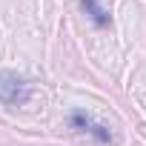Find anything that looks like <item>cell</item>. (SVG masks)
Masks as SVG:
<instances>
[{
	"mask_svg": "<svg viewBox=\"0 0 146 146\" xmlns=\"http://www.w3.org/2000/svg\"><path fill=\"white\" fill-rule=\"evenodd\" d=\"M0 100L6 106H23L29 100V83L17 72H0Z\"/></svg>",
	"mask_w": 146,
	"mask_h": 146,
	"instance_id": "6da1fadb",
	"label": "cell"
},
{
	"mask_svg": "<svg viewBox=\"0 0 146 146\" xmlns=\"http://www.w3.org/2000/svg\"><path fill=\"white\" fill-rule=\"evenodd\" d=\"M69 120H72V126H75L78 132H89V135H95L100 143H109V140H112L109 129H106V126H100V123H95V120H92L86 112H80V109H78V112H72V117H69Z\"/></svg>",
	"mask_w": 146,
	"mask_h": 146,
	"instance_id": "7a4b0ae2",
	"label": "cell"
},
{
	"mask_svg": "<svg viewBox=\"0 0 146 146\" xmlns=\"http://www.w3.org/2000/svg\"><path fill=\"white\" fill-rule=\"evenodd\" d=\"M80 6H83V12L89 15V20H92L95 26H109V15L100 9L98 0H80Z\"/></svg>",
	"mask_w": 146,
	"mask_h": 146,
	"instance_id": "3957f363",
	"label": "cell"
}]
</instances>
